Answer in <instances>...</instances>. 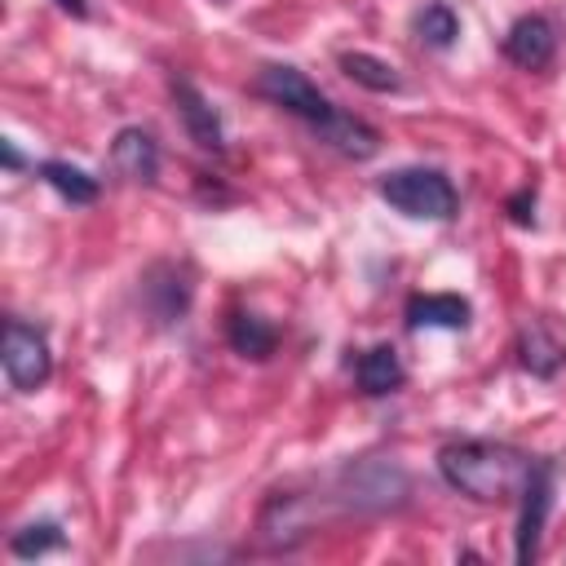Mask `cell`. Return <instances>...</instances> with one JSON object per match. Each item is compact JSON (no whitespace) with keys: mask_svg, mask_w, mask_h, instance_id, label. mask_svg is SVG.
<instances>
[{"mask_svg":"<svg viewBox=\"0 0 566 566\" xmlns=\"http://www.w3.org/2000/svg\"><path fill=\"white\" fill-rule=\"evenodd\" d=\"M314 133H318L323 146H332V150L345 155V159H371V155L380 150V133H376L367 119H358V115H349V111H340V106H336L327 119H318Z\"/></svg>","mask_w":566,"mask_h":566,"instance_id":"30bf717a","label":"cell"},{"mask_svg":"<svg viewBox=\"0 0 566 566\" xmlns=\"http://www.w3.org/2000/svg\"><path fill=\"white\" fill-rule=\"evenodd\" d=\"M473 318V305L455 292H416L407 301V327H447V332H460L469 327Z\"/></svg>","mask_w":566,"mask_h":566,"instance_id":"7c38bea8","label":"cell"},{"mask_svg":"<svg viewBox=\"0 0 566 566\" xmlns=\"http://www.w3.org/2000/svg\"><path fill=\"white\" fill-rule=\"evenodd\" d=\"M553 509V464L535 460L531 478L522 482V513H517V562H535L539 557V535Z\"/></svg>","mask_w":566,"mask_h":566,"instance_id":"8992f818","label":"cell"},{"mask_svg":"<svg viewBox=\"0 0 566 566\" xmlns=\"http://www.w3.org/2000/svg\"><path fill=\"white\" fill-rule=\"evenodd\" d=\"M35 177H40L44 186H53L66 203H93V199L102 195L97 177H88L84 168L66 164V159H44V164H35Z\"/></svg>","mask_w":566,"mask_h":566,"instance_id":"2e32d148","label":"cell"},{"mask_svg":"<svg viewBox=\"0 0 566 566\" xmlns=\"http://www.w3.org/2000/svg\"><path fill=\"white\" fill-rule=\"evenodd\" d=\"M535 460L509 442L486 438H455L438 451V473L447 486L478 504H500L509 495H522V482L531 478Z\"/></svg>","mask_w":566,"mask_h":566,"instance_id":"6da1fadb","label":"cell"},{"mask_svg":"<svg viewBox=\"0 0 566 566\" xmlns=\"http://www.w3.org/2000/svg\"><path fill=\"white\" fill-rule=\"evenodd\" d=\"M340 71L354 80V84H363V88H371V93H398L402 88V75L385 62V57H376V53H340Z\"/></svg>","mask_w":566,"mask_h":566,"instance_id":"e0dca14e","label":"cell"},{"mask_svg":"<svg viewBox=\"0 0 566 566\" xmlns=\"http://www.w3.org/2000/svg\"><path fill=\"white\" fill-rule=\"evenodd\" d=\"M517 358H522V367L531 376L553 380L562 371V363H566V345H562V336L544 318H526L522 332H517Z\"/></svg>","mask_w":566,"mask_h":566,"instance_id":"8fae6325","label":"cell"},{"mask_svg":"<svg viewBox=\"0 0 566 566\" xmlns=\"http://www.w3.org/2000/svg\"><path fill=\"white\" fill-rule=\"evenodd\" d=\"M416 35H420L429 49H451L455 35H460V18H455V9L442 4V0H429V4L416 13Z\"/></svg>","mask_w":566,"mask_h":566,"instance_id":"ac0fdd59","label":"cell"},{"mask_svg":"<svg viewBox=\"0 0 566 566\" xmlns=\"http://www.w3.org/2000/svg\"><path fill=\"white\" fill-rule=\"evenodd\" d=\"M172 102H177L181 124H186V133L195 137V146L221 155V150H226V133H221V115H217V106H212L190 80H181V75L172 80Z\"/></svg>","mask_w":566,"mask_h":566,"instance_id":"ba28073f","label":"cell"},{"mask_svg":"<svg viewBox=\"0 0 566 566\" xmlns=\"http://www.w3.org/2000/svg\"><path fill=\"white\" fill-rule=\"evenodd\" d=\"M354 380H358V389H363L367 398L394 394V389L407 380V371H402V363H398V349H394V345H371V349L358 358Z\"/></svg>","mask_w":566,"mask_h":566,"instance_id":"9a60e30c","label":"cell"},{"mask_svg":"<svg viewBox=\"0 0 566 566\" xmlns=\"http://www.w3.org/2000/svg\"><path fill=\"white\" fill-rule=\"evenodd\" d=\"M252 93H256V97H265V102H274V106H279V111H287V115L305 119L310 128L336 111V106L318 93V84H314L305 71H296V66H279V62L256 71Z\"/></svg>","mask_w":566,"mask_h":566,"instance_id":"277c9868","label":"cell"},{"mask_svg":"<svg viewBox=\"0 0 566 566\" xmlns=\"http://www.w3.org/2000/svg\"><path fill=\"white\" fill-rule=\"evenodd\" d=\"M0 363H4V376H9V385L18 394H35L53 376V354H49L44 332L31 327V323H22V318H9L4 323Z\"/></svg>","mask_w":566,"mask_h":566,"instance_id":"5b68a950","label":"cell"},{"mask_svg":"<svg viewBox=\"0 0 566 566\" xmlns=\"http://www.w3.org/2000/svg\"><path fill=\"white\" fill-rule=\"evenodd\" d=\"M411 482L398 464L389 460H363V464H345L336 478H332V495L323 500H336L340 509H363V513H380V509H398L407 500Z\"/></svg>","mask_w":566,"mask_h":566,"instance_id":"3957f363","label":"cell"},{"mask_svg":"<svg viewBox=\"0 0 566 566\" xmlns=\"http://www.w3.org/2000/svg\"><path fill=\"white\" fill-rule=\"evenodd\" d=\"M553 53H557V27L544 13H522L509 27V35H504V57L517 62V66H526V71L548 66Z\"/></svg>","mask_w":566,"mask_h":566,"instance_id":"52a82bcc","label":"cell"},{"mask_svg":"<svg viewBox=\"0 0 566 566\" xmlns=\"http://www.w3.org/2000/svg\"><path fill=\"white\" fill-rule=\"evenodd\" d=\"M226 340L239 358H252V363H265L274 349H279V327L261 314H248V310H234L230 323H226Z\"/></svg>","mask_w":566,"mask_h":566,"instance_id":"5bb4252c","label":"cell"},{"mask_svg":"<svg viewBox=\"0 0 566 566\" xmlns=\"http://www.w3.org/2000/svg\"><path fill=\"white\" fill-rule=\"evenodd\" d=\"M142 287H146V301H150V310H155L159 323L181 318L186 305H190V279L177 265H168V261L164 265H150L146 279H142Z\"/></svg>","mask_w":566,"mask_h":566,"instance_id":"4fadbf2b","label":"cell"},{"mask_svg":"<svg viewBox=\"0 0 566 566\" xmlns=\"http://www.w3.org/2000/svg\"><path fill=\"white\" fill-rule=\"evenodd\" d=\"M62 13H71V18H84L88 13V0H53Z\"/></svg>","mask_w":566,"mask_h":566,"instance_id":"44dd1931","label":"cell"},{"mask_svg":"<svg viewBox=\"0 0 566 566\" xmlns=\"http://www.w3.org/2000/svg\"><path fill=\"white\" fill-rule=\"evenodd\" d=\"M376 190L389 208H398L402 217H416V221H447L460 208L451 177H442L438 168H394L376 181Z\"/></svg>","mask_w":566,"mask_h":566,"instance_id":"7a4b0ae2","label":"cell"},{"mask_svg":"<svg viewBox=\"0 0 566 566\" xmlns=\"http://www.w3.org/2000/svg\"><path fill=\"white\" fill-rule=\"evenodd\" d=\"M111 168L124 181L155 186V177H159V142L146 128H119L115 142H111Z\"/></svg>","mask_w":566,"mask_h":566,"instance_id":"9c48e42d","label":"cell"},{"mask_svg":"<svg viewBox=\"0 0 566 566\" xmlns=\"http://www.w3.org/2000/svg\"><path fill=\"white\" fill-rule=\"evenodd\" d=\"M504 208H509V221L513 226H535V190L531 186H522L517 195H509Z\"/></svg>","mask_w":566,"mask_h":566,"instance_id":"ffe728a7","label":"cell"},{"mask_svg":"<svg viewBox=\"0 0 566 566\" xmlns=\"http://www.w3.org/2000/svg\"><path fill=\"white\" fill-rule=\"evenodd\" d=\"M0 155H4V168H22V155H18V146H13V142H4V146H0Z\"/></svg>","mask_w":566,"mask_h":566,"instance_id":"7402d4cb","label":"cell"},{"mask_svg":"<svg viewBox=\"0 0 566 566\" xmlns=\"http://www.w3.org/2000/svg\"><path fill=\"white\" fill-rule=\"evenodd\" d=\"M62 544H66V535H62L57 522H27L22 531L9 535V553L22 557V562L44 557V553H53V548H62Z\"/></svg>","mask_w":566,"mask_h":566,"instance_id":"d6986e66","label":"cell"}]
</instances>
